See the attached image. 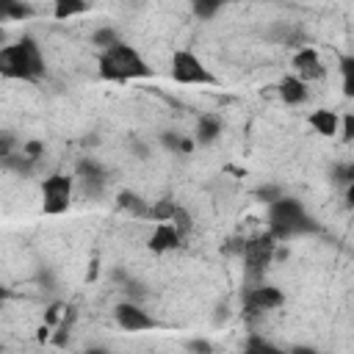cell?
I'll return each mask as SVG.
<instances>
[{"mask_svg": "<svg viewBox=\"0 0 354 354\" xmlns=\"http://www.w3.org/2000/svg\"><path fill=\"white\" fill-rule=\"evenodd\" d=\"M158 141H160V147H163L166 152H171V155H191L194 147H196L194 136L188 138L185 133H177V130H160Z\"/></svg>", "mask_w": 354, "mask_h": 354, "instance_id": "cell-15", "label": "cell"}, {"mask_svg": "<svg viewBox=\"0 0 354 354\" xmlns=\"http://www.w3.org/2000/svg\"><path fill=\"white\" fill-rule=\"evenodd\" d=\"M185 348H191V351H213V346H210L205 337H191V340H185Z\"/></svg>", "mask_w": 354, "mask_h": 354, "instance_id": "cell-30", "label": "cell"}, {"mask_svg": "<svg viewBox=\"0 0 354 354\" xmlns=\"http://www.w3.org/2000/svg\"><path fill=\"white\" fill-rule=\"evenodd\" d=\"M285 304V293L277 288V285H268V282H254L252 288H246L243 293V307L249 313H271V310H279Z\"/></svg>", "mask_w": 354, "mask_h": 354, "instance_id": "cell-9", "label": "cell"}, {"mask_svg": "<svg viewBox=\"0 0 354 354\" xmlns=\"http://www.w3.org/2000/svg\"><path fill=\"white\" fill-rule=\"evenodd\" d=\"M88 11V0H53V17L55 19H69L77 14Z\"/></svg>", "mask_w": 354, "mask_h": 354, "instance_id": "cell-18", "label": "cell"}, {"mask_svg": "<svg viewBox=\"0 0 354 354\" xmlns=\"http://www.w3.org/2000/svg\"><path fill=\"white\" fill-rule=\"evenodd\" d=\"M227 0H191V11L199 17V19H213L221 8H224Z\"/></svg>", "mask_w": 354, "mask_h": 354, "instance_id": "cell-21", "label": "cell"}, {"mask_svg": "<svg viewBox=\"0 0 354 354\" xmlns=\"http://www.w3.org/2000/svg\"><path fill=\"white\" fill-rule=\"evenodd\" d=\"M340 138L343 141H354V113H343L340 116Z\"/></svg>", "mask_w": 354, "mask_h": 354, "instance_id": "cell-27", "label": "cell"}, {"mask_svg": "<svg viewBox=\"0 0 354 354\" xmlns=\"http://www.w3.org/2000/svg\"><path fill=\"white\" fill-rule=\"evenodd\" d=\"M75 180H77L83 196L100 199V196L105 194V188H108V169H105L97 158L83 155V158L75 163Z\"/></svg>", "mask_w": 354, "mask_h": 354, "instance_id": "cell-7", "label": "cell"}, {"mask_svg": "<svg viewBox=\"0 0 354 354\" xmlns=\"http://www.w3.org/2000/svg\"><path fill=\"white\" fill-rule=\"evenodd\" d=\"M329 177H332V183H337V185H351L354 183V160H343V163H335L332 169H329Z\"/></svg>", "mask_w": 354, "mask_h": 354, "instance_id": "cell-22", "label": "cell"}, {"mask_svg": "<svg viewBox=\"0 0 354 354\" xmlns=\"http://www.w3.org/2000/svg\"><path fill=\"white\" fill-rule=\"evenodd\" d=\"M116 205H119L124 213L136 216V218H147V216H149V202H147V199H144L138 191L122 188V191L116 194Z\"/></svg>", "mask_w": 354, "mask_h": 354, "instance_id": "cell-16", "label": "cell"}, {"mask_svg": "<svg viewBox=\"0 0 354 354\" xmlns=\"http://www.w3.org/2000/svg\"><path fill=\"white\" fill-rule=\"evenodd\" d=\"M343 199H346V205H348V207H354V183L343 188Z\"/></svg>", "mask_w": 354, "mask_h": 354, "instance_id": "cell-32", "label": "cell"}, {"mask_svg": "<svg viewBox=\"0 0 354 354\" xmlns=\"http://www.w3.org/2000/svg\"><path fill=\"white\" fill-rule=\"evenodd\" d=\"M22 152H25L28 158H33V160H41L44 144H41V141H25V144H22Z\"/></svg>", "mask_w": 354, "mask_h": 354, "instance_id": "cell-28", "label": "cell"}, {"mask_svg": "<svg viewBox=\"0 0 354 354\" xmlns=\"http://www.w3.org/2000/svg\"><path fill=\"white\" fill-rule=\"evenodd\" d=\"M130 149H133V152H136V158H141V160H147V158H149V147H147L138 136H133V138H130Z\"/></svg>", "mask_w": 354, "mask_h": 354, "instance_id": "cell-29", "label": "cell"}, {"mask_svg": "<svg viewBox=\"0 0 354 354\" xmlns=\"http://www.w3.org/2000/svg\"><path fill=\"white\" fill-rule=\"evenodd\" d=\"M171 80L183 86H213L216 75L205 66V61L191 50L171 53Z\"/></svg>", "mask_w": 354, "mask_h": 354, "instance_id": "cell-5", "label": "cell"}, {"mask_svg": "<svg viewBox=\"0 0 354 354\" xmlns=\"http://www.w3.org/2000/svg\"><path fill=\"white\" fill-rule=\"evenodd\" d=\"M88 3H91V0H88Z\"/></svg>", "mask_w": 354, "mask_h": 354, "instance_id": "cell-33", "label": "cell"}, {"mask_svg": "<svg viewBox=\"0 0 354 354\" xmlns=\"http://www.w3.org/2000/svg\"><path fill=\"white\" fill-rule=\"evenodd\" d=\"M183 238H185V235L177 230V224H171V221H158L155 230H152V235L147 238V249L155 252V254H166V252H171V249H180V246H183Z\"/></svg>", "mask_w": 354, "mask_h": 354, "instance_id": "cell-11", "label": "cell"}, {"mask_svg": "<svg viewBox=\"0 0 354 354\" xmlns=\"http://www.w3.org/2000/svg\"><path fill=\"white\" fill-rule=\"evenodd\" d=\"M243 351H249V354H277L279 346H274L271 340H266V337H260V335H252V337L243 343Z\"/></svg>", "mask_w": 354, "mask_h": 354, "instance_id": "cell-23", "label": "cell"}, {"mask_svg": "<svg viewBox=\"0 0 354 354\" xmlns=\"http://www.w3.org/2000/svg\"><path fill=\"white\" fill-rule=\"evenodd\" d=\"M266 221H268V232L282 243L299 235H310L318 232V221L307 213L304 202L296 196L282 194L279 199H274L271 205H266Z\"/></svg>", "mask_w": 354, "mask_h": 354, "instance_id": "cell-2", "label": "cell"}, {"mask_svg": "<svg viewBox=\"0 0 354 354\" xmlns=\"http://www.w3.org/2000/svg\"><path fill=\"white\" fill-rule=\"evenodd\" d=\"M282 194H285V191H282L279 185H274V183H266V185H257V188H254V196H257L263 205H271V202L279 199Z\"/></svg>", "mask_w": 354, "mask_h": 354, "instance_id": "cell-25", "label": "cell"}, {"mask_svg": "<svg viewBox=\"0 0 354 354\" xmlns=\"http://www.w3.org/2000/svg\"><path fill=\"white\" fill-rule=\"evenodd\" d=\"M277 243H279V241H277L271 232L257 235V238H252V241H243L241 257H243V271H246V277H249L252 282H260V279L266 277V268H268L271 260H274Z\"/></svg>", "mask_w": 354, "mask_h": 354, "instance_id": "cell-4", "label": "cell"}, {"mask_svg": "<svg viewBox=\"0 0 354 354\" xmlns=\"http://www.w3.org/2000/svg\"><path fill=\"white\" fill-rule=\"evenodd\" d=\"M75 177L53 171L50 177L41 180V210L47 216H61L69 210L72 196H75Z\"/></svg>", "mask_w": 354, "mask_h": 354, "instance_id": "cell-6", "label": "cell"}, {"mask_svg": "<svg viewBox=\"0 0 354 354\" xmlns=\"http://www.w3.org/2000/svg\"><path fill=\"white\" fill-rule=\"evenodd\" d=\"M33 17V6L25 0H0V19L3 22H22Z\"/></svg>", "mask_w": 354, "mask_h": 354, "instance_id": "cell-17", "label": "cell"}, {"mask_svg": "<svg viewBox=\"0 0 354 354\" xmlns=\"http://www.w3.org/2000/svg\"><path fill=\"white\" fill-rule=\"evenodd\" d=\"M221 133H224L221 116H216V113H202V116L196 119V127H194V141H196L199 147H210V144H216V141L221 138Z\"/></svg>", "mask_w": 354, "mask_h": 354, "instance_id": "cell-13", "label": "cell"}, {"mask_svg": "<svg viewBox=\"0 0 354 354\" xmlns=\"http://www.w3.org/2000/svg\"><path fill=\"white\" fill-rule=\"evenodd\" d=\"M337 69H340V88H343V97L354 100V55H340V58H337Z\"/></svg>", "mask_w": 354, "mask_h": 354, "instance_id": "cell-19", "label": "cell"}, {"mask_svg": "<svg viewBox=\"0 0 354 354\" xmlns=\"http://www.w3.org/2000/svg\"><path fill=\"white\" fill-rule=\"evenodd\" d=\"M310 83H304L299 75H285L279 83H277V94L285 105H304L310 100Z\"/></svg>", "mask_w": 354, "mask_h": 354, "instance_id": "cell-12", "label": "cell"}, {"mask_svg": "<svg viewBox=\"0 0 354 354\" xmlns=\"http://www.w3.org/2000/svg\"><path fill=\"white\" fill-rule=\"evenodd\" d=\"M171 224H177V230H180L183 235H188V232H191L194 218H191V213H188V207H185V205H177V210H174V216H171Z\"/></svg>", "mask_w": 354, "mask_h": 354, "instance_id": "cell-26", "label": "cell"}, {"mask_svg": "<svg viewBox=\"0 0 354 354\" xmlns=\"http://www.w3.org/2000/svg\"><path fill=\"white\" fill-rule=\"evenodd\" d=\"M113 321H116L119 329H124V332H147V329H155V326H158V318L149 315V313L144 310V304L136 301V299L119 301L116 310H113Z\"/></svg>", "mask_w": 354, "mask_h": 354, "instance_id": "cell-8", "label": "cell"}, {"mask_svg": "<svg viewBox=\"0 0 354 354\" xmlns=\"http://www.w3.org/2000/svg\"><path fill=\"white\" fill-rule=\"evenodd\" d=\"M0 75L6 80L36 83L44 77V55L30 33H22L14 44L0 47Z\"/></svg>", "mask_w": 354, "mask_h": 354, "instance_id": "cell-1", "label": "cell"}, {"mask_svg": "<svg viewBox=\"0 0 354 354\" xmlns=\"http://www.w3.org/2000/svg\"><path fill=\"white\" fill-rule=\"evenodd\" d=\"M61 310H64L61 304H53V307L47 310V315H44V324H47V326H53V324L61 318Z\"/></svg>", "mask_w": 354, "mask_h": 354, "instance_id": "cell-31", "label": "cell"}, {"mask_svg": "<svg viewBox=\"0 0 354 354\" xmlns=\"http://www.w3.org/2000/svg\"><path fill=\"white\" fill-rule=\"evenodd\" d=\"M307 122H310V127H313L318 136H324V138H335V136L340 133V113L332 111V108H315V111L307 116Z\"/></svg>", "mask_w": 354, "mask_h": 354, "instance_id": "cell-14", "label": "cell"}, {"mask_svg": "<svg viewBox=\"0 0 354 354\" xmlns=\"http://www.w3.org/2000/svg\"><path fill=\"white\" fill-rule=\"evenodd\" d=\"M100 77L111 83L144 80V77H152V66L133 44L119 39L116 44L100 50Z\"/></svg>", "mask_w": 354, "mask_h": 354, "instance_id": "cell-3", "label": "cell"}, {"mask_svg": "<svg viewBox=\"0 0 354 354\" xmlns=\"http://www.w3.org/2000/svg\"><path fill=\"white\" fill-rule=\"evenodd\" d=\"M290 66H293V75H299L304 83L324 80V75H326V66H324L321 55H318L313 47H301V50H296L293 58H290Z\"/></svg>", "mask_w": 354, "mask_h": 354, "instance_id": "cell-10", "label": "cell"}, {"mask_svg": "<svg viewBox=\"0 0 354 354\" xmlns=\"http://www.w3.org/2000/svg\"><path fill=\"white\" fill-rule=\"evenodd\" d=\"M177 205H180L177 199L163 196V199H158L155 205H149V216H147V218H152V221H171V216H174Z\"/></svg>", "mask_w": 354, "mask_h": 354, "instance_id": "cell-20", "label": "cell"}, {"mask_svg": "<svg viewBox=\"0 0 354 354\" xmlns=\"http://www.w3.org/2000/svg\"><path fill=\"white\" fill-rule=\"evenodd\" d=\"M116 41H119V33H116V28H111V25L97 28V30L91 33V44H97L100 50H105V47H111V44H116Z\"/></svg>", "mask_w": 354, "mask_h": 354, "instance_id": "cell-24", "label": "cell"}]
</instances>
